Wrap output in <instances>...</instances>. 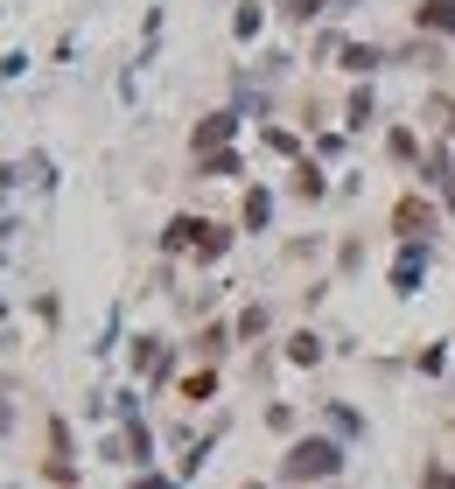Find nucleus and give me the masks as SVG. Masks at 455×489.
Masks as SVG:
<instances>
[{"label": "nucleus", "mask_w": 455, "mask_h": 489, "mask_svg": "<svg viewBox=\"0 0 455 489\" xmlns=\"http://www.w3.org/2000/svg\"><path fill=\"white\" fill-rule=\"evenodd\" d=\"M400 231H406V238H428V231H434V210L421 203V196H406V203H400Z\"/></svg>", "instance_id": "f03ea898"}, {"label": "nucleus", "mask_w": 455, "mask_h": 489, "mask_svg": "<svg viewBox=\"0 0 455 489\" xmlns=\"http://www.w3.org/2000/svg\"><path fill=\"white\" fill-rule=\"evenodd\" d=\"M421 28H455V0H421Z\"/></svg>", "instance_id": "20e7f679"}, {"label": "nucleus", "mask_w": 455, "mask_h": 489, "mask_svg": "<svg viewBox=\"0 0 455 489\" xmlns=\"http://www.w3.org/2000/svg\"><path fill=\"white\" fill-rule=\"evenodd\" d=\"M140 489H168V483H140Z\"/></svg>", "instance_id": "6e6552de"}, {"label": "nucleus", "mask_w": 455, "mask_h": 489, "mask_svg": "<svg viewBox=\"0 0 455 489\" xmlns=\"http://www.w3.org/2000/svg\"><path fill=\"white\" fill-rule=\"evenodd\" d=\"M329 468H337V447H329V440H301L295 455H288V475H329Z\"/></svg>", "instance_id": "f257e3e1"}, {"label": "nucleus", "mask_w": 455, "mask_h": 489, "mask_svg": "<svg viewBox=\"0 0 455 489\" xmlns=\"http://www.w3.org/2000/svg\"><path fill=\"white\" fill-rule=\"evenodd\" d=\"M428 489H455V475L449 468H428Z\"/></svg>", "instance_id": "0eeeda50"}, {"label": "nucleus", "mask_w": 455, "mask_h": 489, "mask_svg": "<svg viewBox=\"0 0 455 489\" xmlns=\"http://www.w3.org/2000/svg\"><path fill=\"white\" fill-rule=\"evenodd\" d=\"M393 280H400V294H413V280H421V252H413V245L400 252V266H393Z\"/></svg>", "instance_id": "39448f33"}, {"label": "nucleus", "mask_w": 455, "mask_h": 489, "mask_svg": "<svg viewBox=\"0 0 455 489\" xmlns=\"http://www.w3.org/2000/svg\"><path fill=\"white\" fill-rule=\"evenodd\" d=\"M196 238H204V217H175V224H168V252H183Z\"/></svg>", "instance_id": "7ed1b4c3"}, {"label": "nucleus", "mask_w": 455, "mask_h": 489, "mask_svg": "<svg viewBox=\"0 0 455 489\" xmlns=\"http://www.w3.org/2000/svg\"><path fill=\"white\" fill-rule=\"evenodd\" d=\"M224 133H232V112H217V119H204V127H196V147H217Z\"/></svg>", "instance_id": "423d86ee"}]
</instances>
